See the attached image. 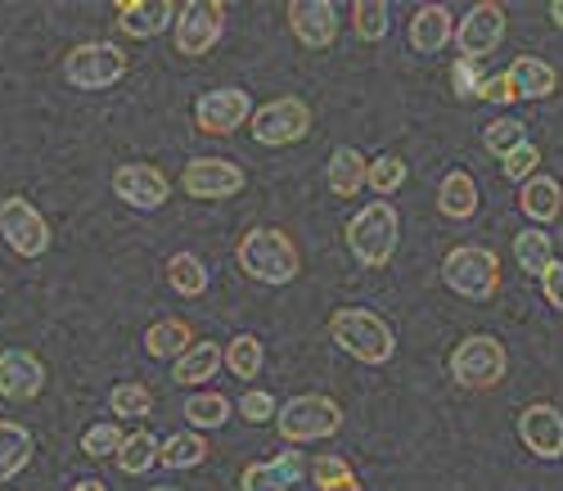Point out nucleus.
<instances>
[{
	"instance_id": "nucleus-49",
	"label": "nucleus",
	"mask_w": 563,
	"mask_h": 491,
	"mask_svg": "<svg viewBox=\"0 0 563 491\" xmlns=\"http://www.w3.org/2000/svg\"><path fill=\"white\" fill-rule=\"evenodd\" d=\"M145 491H180V487H145Z\"/></svg>"
},
{
	"instance_id": "nucleus-9",
	"label": "nucleus",
	"mask_w": 563,
	"mask_h": 491,
	"mask_svg": "<svg viewBox=\"0 0 563 491\" xmlns=\"http://www.w3.org/2000/svg\"><path fill=\"white\" fill-rule=\"evenodd\" d=\"M249 127L257 144H275V150L279 144H298L311 131V105H302L298 95H279V100L253 109Z\"/></svg>"
},
{
	"instance_id": "nucleus-3",
	"label": "nucleus",
	"mask_w": 563,
	"mask_h": 491,
	"mask_svg": "<svg viewBox=\"0 0 563 491\" xmlns=\"http://www.w3.org/2000/svg\"><path fill=\"white\" fill-rule=\"evenodd\" d=\"M397 239H401V217H397V208H393L388 199L365 204V208L347 221V249H352V258H356L361 266H369V271H379V266L393 262Z\"/></svg>"
},
{
	"instance_id": "nucleus-40",
	"label": "nucleus",
	"mask_w": 563,
	"mask_h": 491,
	"mask_svg": "<svg viewBox=\"0 0 563 491\" xmlns=\"http://www.w3.org/2000/svg\"><path fill=\"white\" fill-rule=\"evenodd\" d=\"M307 473H311V482L324 491V487H334V482L352 478V465H347V460H339V456H316V460L307 465Z\"/></svg>"
},
{
	"instance_id": "nucleus-34",
	"label": "nucleus",
	"mask_w": 563,
	"mask_h": 491,
	"mask_svg": "<svg viewBox=\"0 0 563 491\" xmlns=\"http://www.w3.org/2000/svg\"><path fill=\"white\" fill-rule=\"evenodd\" d=\"M109 411L122 415V419H140V415L154 411V392L145 383H118L109 392Z\"/></svg>"
},
{
	"instance_id": "nucleus-5",
	"label": "nucleus",
	"mask_w": 563,
	"mask_h": 491,
	"mask_svg": "<svg viewBox=\"0 0 563 491\" xmlns=\"http://www.w3.org/2000/svg\"><path fill=\"white\" fill-rule=\"evenodd\" d=\"M509 370V352H505V342L496 334H468L455 342V352H451V379L468 392H487L505 379Z\"/></svg>"
},
{
	"instance_id": "nucleus-13",
	"label": "nucleus",
	"mask_w": 563,
	"mask_h": 491,
	"mask_svg": "<svg viewBox=\"0 0 563 491\" xmlns=\"http://www.w3.org/2000/svg\"><path fill=\"white\" fill-rule=\"evenodd\" d=\"M180 185L190 199H234L244 189V167L230 159H195L185 163Z\"/></svg>"
},
{
	"instance_id": "nucleus-46",
	"label": "nucleus",
	"mask_w": 563,
	"mask_h": 491,
	"mask_svg": "<svg viewBox=\"0 0 563 491\" xmlns=\"http://www.w3.org/2000/svg\"><path fill=\"white\" fill-rule=\"evenodd\" d=\"M73 491H109L100 478H81V482H73Z\"/></svg>"
},
{
	"instance_id": "nucleus-29",
	"label": "nucleus",
	"mask_w": 563,
	"mask_h": 491,
	"mask_svg": "<svg viewBox=\"0 0 563 491\" xmlns=\"http://www.w3.org/2000/svg\"><path fill=\"white\" fill-rule=\"evenodd\" d=\"M262 338L257 334H240V338H230L225 348H221V365L234 374V379H257L262 374Z\"/></svg>"
},
{
	"instance_id": "nucleus-43",
	"label": "nucleus",
	"mask_w": 563,
	"mask_h": 491,
	"mask_svg": "<svg viewBox=\"0 0 563 491\" xmlns=\"http://www.w3.org/2000/svg\"><path fill=\"white\" fill-rule=\"evenodd\" d=\"M478 100H487V105H514L519 95H514V86H509L505 73H492V77H483V86H478Z\"/></svg>"
},
{
	"instance_id": "nucleus-17",
	"label": "nucleus",
	"mask_w": 563,
	"mask_h": 491,
	"mask_svg": "<svg viewBox=\"0 0 563 491\" xmlns=\"http://www.w3.org/2000/svg\"><path fill=\"white\" fill-rule=\"evenodd\" d=\"M41 388H45L41 357H32L23 348L0 352V397H5V402H36Z\"/></svg>"
},
{
	"instance_id": "nucleus-8",
	"label": "nucleus",
	"mask_w": 563,
	"mask_h": 491,
	"mask_svg": "<svg viewBox=\"0 0 563 491\" xmlns=\"http://www.w3.org/2000/svg\"><path fill=\"white\" fill-rule=\"evenodd\" d=\"M172 28H176V51L199 59V55L212 51V45L221 41V32H225V6H221V0H185V6L176 10Z\"/></svg>"
},
{
	"instance_id": "nucleus-41",
	"label": "nucleus",
	"mask_w": 563,
	"mask_h": 491,
	"mask_svg": "<svg viewBox=\"0 0 563 491\" xmlns=\"http://www.w3.org/2000/svg\"><path fill=\"white\" fill-rule=\"evenodd\" d=\"M478 86H483V73L474 59H460L451 68V90H455V100H478Z\"/></svg>"
},
{
	"instance_id": "nucleus-32",
	"label": "nucleus",
	"mask_w": 563,
	"mask_h": 491,
	"mask_svg": "<svg viewBox=\"0 0 563 491\" xmlns=\"http://www.w3.org/2000/svg\"><path fill=\"white\" fill-rule=\"evenodd\" d=\"M514 262H519L528 275H545V266L554 262V243L545 230H523L514 234Z\"/></svg>"
},
{
	"instance_id": "nucleus-45",
	"label": "nucleus",
	"mask_w": 563,
	"mask_h": 491,
	"mask_svg": "<svg viewBox=\"0 0 563 491\" xmlns=\"http://www.w3.org/2000/svg\"><path fill=\"white\" fill-rule=\"evenodd\" d=\"M271 465H275V469H279V473H285V478H289V482H294V478H302V473H307V465H302V456H298V451H279V460H271Z\"/></svg>"
},
{
	"instance_id": "nucleus-31",
	"label": "nucleus",
	"mask_w": 563,
	"mask_h": 491,
	"mask_svg": "<svg viewBox=\"0 0 563 491\" xmlns=\"http://www.w3.org/2000/svg\"><path fill=\"white\" fill-rule=\"evenodd\" d=\"M180 415L190 419V428H221L230 415H234V406H230V397H221V392H195L190 402L180 406Z\"/></svg>"
},
{
	"instance_id": "nucleus-7",
	"label": "nucleus",
	"mask_w": 563,
	"mask_h": 491,
	"mask_svg": "<svg viewBox=\"0 0 563 491\" xmlns=\"http://www.w3.org/2000/svg\"><path fill=\"white\" fill-rule=\"evenodd\" d=\"M64 77L77 90H109L126 77V55L113 41H81L64 55Z\"/></svg>"
},
{
	"instance_id": "nucleus-48",
	"label": "nucleus",
	"mask_w": 563,
	"mask_h": 491,
	"mask_svg": "<svg viewBox=\"0 0 563 491\" xmlns=\"http://www.w3.org/2000/svg\"><path fill=\"white\" fill-rule=\"evenodd\" d=\"M550 19L563 28V0H550Z\"/></svg>"
},
{
	"instance_id": "nucleus-2",
	"label": "nucleus",
	"mask_w": 563,
	"mask_h": 491,
	"mask_svg": "<svg viewBox=\"0 0 563 491\" xmlns=\"http://www.w3.org/2000/svg\"><path fill=\"white\" fill-rule=\"evenodd\" d=\"M240 271L257 284H294L298 271H302L298 243L275 226H253L240 239Z\"/></svg>"
},
{
	"instance_id": "nucleus-39",
	"label": "nucleus",
	"mask_w": 563,
	"mask_h": 491,
	"mask_svg": "<svg viewBox=\"0 0 563 491\" xmlns=\"http://www.w3.org/2000/svg\"><path fill=\"white\" fill-rule=\"evenodd\" d=\"M240 487H244V491H289V478L279 473L271 460H262V465H249V469L240 473Z\"/></svg>"
},
{
	"instance_id": "nucleus-42",
	"label": "nucleus",
	"mask_w": 563,
	"mask_h": 491,
	"mask_svg": "<svg viewBox=\"0 0 563 491\" xmlns=\"http://www.w3.org/2000/svg\"><path fill=\"white\" fill-rule=\"evenodd\" d=\"M275 397L271 392H262V388H253V392H244L240 397V415L249 419V424H266V419H275Z\"/></svg>"
},
{
	"instance_id": "nucleus-27",
	"label": "nucleus",
	"mask_w": 563,
	"mask_h": 491,
	"mask_svg": "<svg viewBox=\"0 0 563 491\" xmlns=\"http://www.w3.org/2000/svg\"><path fill=\"white\" fill-rule=\"evenodd\" d=\"M158 451H163V441H158L150 428H135V433L122 441V451H118L113 460H118V469H122L126 478H140V473H150V469L158 465Z\"/></svg>"
},
{
	"instance_id": "nucleus-6",
	"label": "nucleus",
	"mask_w": 563,
	"mask_h": 491,
	"mask_svg": "<svg viewBox=\"0 0 563 491\" xmlns=\"http://www.w3.org/2000/svg\"><path fill=\"white\" fill-rule=\"evenodd\" d=\"M275 428L285 441H324L343 428V406L324 392H302L275 411Z\"/></svg>"
},
{
	"instance_id": "nucleus-15",
	"label": "nucleus",
	"mask_w": 563,
	"mask_h": 491,
	"mask_svg": "<svg viewBox=\"0 0 563 491\" xmlns=\"http://www.w3.org/2000/svg\"><path fill=\"white\" fill-rule=\"evenodd\" d=\"M519 437L537 460H559L563 456V411L550 402H532L519 411Z\"/></svg>"
},
{
	"instance_id": "nucleus-4",
	"label": "nucleus",
	"mask_w": 563,
	"mask_h": 491,
	"mask_svg": "<svg viewBox=\"0 0 563 491\" xmlns=\"http://www.w3.org/2000/svg\"><path fill=\"white\" fill-rule=\"evenodd\" d=\"M442 280L464 303H492L500 293V258L487 243H460L442 258Z\"/></svg>"
},
{
	"instance_id": "nucleus-28",
	"label": "nucleus",
	"mask_w": 563,
	"mask_h": 491,
	"mask_svg": "<svg viewBox=\"0 0 563 491\" xmlns=\"http://www.w3.org/2000/svg\"><path fill=\"white\" fill-rule=\"evenodd\" d=\"M208 451H212V447L203 441V433H172V437L163 441V451H158V465L185 473V469H199V465L208 460Z\"/></svg>"
},
{
	"instance_id": "nucleus-25",
	"label": "nucleus",
	"mask_w": 563,
	"mask_h": 491,
	"mask_svg": "<svg viewBox=\"0 0 563 491\" xmlns=\"http://www.w3.org/2000/svg\"><path fill=\"white\" fill-rule=\"evenodd\" d=\"M221 370V342H195L185 357H176L172 365V383L180 388H199L203 379H212Z\"/></svg>"
},
{
	"instance_id": "nucleus-19",
	"label": "nucleus",
	"mask_w": 563,
	"mask_h": 491,
	"mask_svg": "<svg viewBox=\"0 0 563 491\" xmlns=\"http://www.w3.org/2000/svg\"><path fill=\"white\" fill-rule=\"evenodd\" d=\"M406 36H410L415 55H438V51H446V41L455 36V19H451L446 6H419L410 28H406Z\"/></svg>"
},
{
	"instance_id": "nucleus-22",
	"label": "nucleus",
	"mask_w": 563,
	"mask_h": 491,
	"mask_svg": "<svg viewBox=\"0 0 563 491\" xmlns=\"http://www.w3.org/2000/svg\"><path fill=\"white\" fill-rule=\"evenodd\" d=\"M519 208H523V217L528 221H554L559 217V208H563V185L554 181V176H532V181H523V189H519Z\"/></svg>"
},
{
	"instance_id": "nucleus-33",
	"label": "nucleus",
	"mask_w": 563,
	"mask_h": 491,
	"mask_svg": "<svg viewBox=\"0 0 563 491\" xmlns=\"http://www.w3.org/2000/svg\"><path fill=\"white\" fill-rule=\"evenodd\" d=\"M365 185L379 194V199H388V194H397L406 185V163L397 154H379V159H369L365 167Z\"/></svg>"
},
{
	"instance_id": "nucleus-1",
	"label": "nucleus",
	"mask_w": 563,
	"mask_h": 491,
	"mask_svg": "<svg viewBox=\"0 0 563 491\" xmlns=\"http://www.w3.org/2000/svg\"><path fill=\"white\" fill-rule=\"evenodd\" d=\"M330 338L361 365H388L393 352H397L393 325L379 312H369V307H339L330 316Z\"/></svg>"
},
{
	"instance_id": "nucleus-12",
	"label": "nucleus",
	"mask_w": 563,
	"mask_h": 491,
	"mask_svg": "<svg viewBox=\"0 0 563 491\" xmlns=\"http://www.w3.org/2000/svg\"><path fill=\"white\" fill-rule=\"evenodd\" d=\"M249 118H253V100H249V90H240V86H217L195 105V127L208 131V135H230Z\"/></svg>"
},
{
	"instance_id": "nucleus-37",
	"label": "nucleus",
	"mask_w": 563,
	"mask_h": 491,
	"mask_svg": "<svg viewBox=\"0 0 563 491\" xmlns=\"http://www.w3.org/2000/svg\"><path fill=\"white\" fill-rule=\"evenodd\" d=\"M483 144H487V150L492 154H514V150H519V144H528V127L519 122V118H500V122H492L487 131H483Z\"/></svg>"
},
{
	"instance_id": "nucleus-16",
	"label": "nucleus",
	"mask_w": 563,
	"mask_h": 491,
	"mask_svg": "<svg viewBox=\"0 0 563 491\" xmlns=\"http://www.w3.org/2000/svg\"><path fill=\"white\" fill-rule=\"evenodd\" d=\"M289 28L307 51H330L334 36H339V10L330 6V0H294Z\"/></svg>"
},
{
	"instance_id": "nucleus-10",
	"label": "nucleus",
	"mask_w": 563,
	"mask_h": 491,
	"mask_svg": "<svg viewBox=\"0 0 563 491\" xmlns=\"http://www.w3.org/2000/svg\"><path fill=\"white\" fill-rule=\"evenodd\" d=\"M0 234L19 258H45L51 253V226L45 217L23 199V194H10L0 199Z\"/></svg>"
},
{
	"instance_id": "nucleus-21",
	"label": "nucleus",
	"mask_w": 563,
	"mask_h": 491,
	"mask_svg": "<svg viewBox=\"0 0 563 491\" xmlns=\"http://www.w3.org/2000/svg\"><path fill=\"white\" fill-rule=\"evenodd\" d=\"M438 212L451 221H468L478 212V185L468 172H446L438 185Z\"/></svg>"
},
{
	"instance_id": "nucleus-18",
	"label": "nucleus",
	"mask_w": 563,
	"mask_h": 491,
	"mask_svg": "<svg viewBox=\"0 0 563 491\" xmlns=\"http://www.w3.org/2000/svg\"><path fill=\"white\" fill-rule=\"evenodd\" d=\"M172 0H118V28L135 41H150L158 32H167V23H176Z\"/></svg>"
},
{
	"instance_id": "nucleus-38",
	"label": "nucleus",
	"mask_w": 563,
	"mask_h": 491,
	"mask_svg": "<svg viewBox=\"0 0 563 491\" xmlns=\"http://www.w3.org/2000/svg\"><path fill=\"white\" fill-rule=\"evenodd\" d=\"M537 167H541V150H537V144L528 140V144H519V150H514V154H505V163H500V172L509 176V181H532L537 176Z\"/></svg>"
},
{
	"instance_id": "nucleus-30",
	"label": "nucleus",
	"mask_w": 563,
	"mask_h": 491,
	"mask_svg": "<svg viewBox=\"0 0 563 491\" xmlns=\"http://www.w3.org/2000/svg\"><path fill=\"white\" fill-rule=\"evenodd\" d=\"M167 284L180 293V298H199V293L208 288V266L199 253H176L167 262Z\"/></svg>"
},
{
	"instance_id": "nucleus-44",
	"label": "nucleus",
	"mask_w": 563,
	"mask_h": 491,
	"mask_svg": "<svg viewBox=\"0 0 563 491\" xmlns=\"http://www.w3.org/2000/svg\"><path fill=\"white\" fill-rule=\"evenodd\" d=\"M541 293H545V303L563 312V262H550L545 275H541Z\"/></svg>"
},
{
	"instance_id": "nucleus-36",
	"label": "nucleus",
	"mask_w": 563,
	"mask_h": 491,
	"mask_svg": "<svg viewBox=\"0 0 563 491\" xmlns=\"http://www.w3.org/2000/svg\"><path fill=\"white\" fill-rule=\"evenodd\" d=\"M122 441H126V433H122L118 424H90V428L81 433V451H86L90 460H109V456L122 451Z\"/></svg>"
},
{
	"instance_id": "nucleus-24",
	"label": "nucleus",
	"mask_w": 563,
	"mask_h": 491,
	"mask_svg": "<svg viewBox=\"0 0 563 491\" xmlns=\"http://www.w3.org/2000/svg\"><path fill=\"white\" fill-rule=\"evenodd\" d=\"M190 348H195L190 320H158V325H150V334H145V352H150L154 361H176V357H185Z\"/></svg>"
},
{
	"instance_id": "nucleus-47",
	"label": "nucleus",
	"mask_w": 563,
	"mask_h": 491,
	"mask_svg": "<svg viewBox=\"0 0 563 491\" xmlns=\"http://www.w3.org/2000/svg\"><path fill=\"white\" fill-rule=\"evenodd\" d=\"M324 491H361V487H356V478H343V482H334V487H324Z\"/></svg>"
},
{
	"instance_id": "nucleus-35",
	"label": "nucleus",
	"mask_w": 563,
	"mask_h": 491,
	"mask_svg": "<svg viewBox=\"0 0 563 491\" xmlns=\"http://www.w3.org/2000/svg\"><path fill=\"white\" fill-rule=\"evenodd\" d=\"M388 6L384 0H356L352 6V28H356V36L361 41H384L388 36Z\"/></svg>"
},
{
	"instance_id": "nucleus-23",
	"label": "nucleus",
	"mask_w": 563,
	"mask_h": 491,
	"mask_svg": "<svg viewBox=\"0 0 563 491\" xmlns=\"http://www.w3.org/2000/svg\"><path fill=\"white\" fill-rule=\"evenodd\" d=\"M365 167H369V159L361 150H352V144H343V150H334L330 163H324V181H330V189L339 199H352V194L365 185Z\"/></svg>"
},
{
	"instance_id": "nucleus-14",
	"label": "nucleus",
	"mask_w": 563,
	"mask_h": 491,
	"mask_svg": "<svg viewBox=\"0 0 563 491\" xmlns=\"http://www.w3.org/2000/svg\"><path fill=\"white\" fill-rule=\"evenodd\" d=\"M505 41V10L500 6H492V0H483V6H474L464 19H460V28H455V45H460V59H483V55H492L496 45Z\"/></svg>"
},
{
	"instance_id": "nucleus-11",
	"label": "nucleus",
	"mask_w": 563,
	"mask_h": 491,
	"mask_svg": "<svg viewBox=\"0 0 563 491\" xmlns=\"http://www.w3.org/2000/svg\"><path fill=\"white\" fill-rule=\"evenodd\" d=\"M113 194L122 204L140 208V212H154V208H163L172 199V181L154 163H122L113 172Z\"/></svg>"
},
{
	"instance_id": "nucleus-26",
	"label": "nucleus",
	"mask_w": 563,
	"mask_h": 491,
	"mask_svg": "<svg viewBox=\"0 0 563 491\" xmlns=\"http://www.w3.org/2000/svg\"><path fill=\"white\" fill-rule=\"evenodd\" d=\"M32 465V433L14 419H0V482L19 478Z\"/></svg>"
},
{
	"instance_id": "nucleus-20",
	"label": "nucleus",
	"mask_w": 563,
	"mask_h": 491,
	"mask_svg": "<svg viewBox=\"0 0 563 491\" xmlns=\"http://www.w3.org/2000/svg\"><path fill=\"white\" fill-rule=\"evenodd\" d=\"M505 77H509V86H514V95H519V100H550V95L559 90L554 64H545V59H537V55H519V59L505 68Z\"/></svg>"
}]
</instances>
